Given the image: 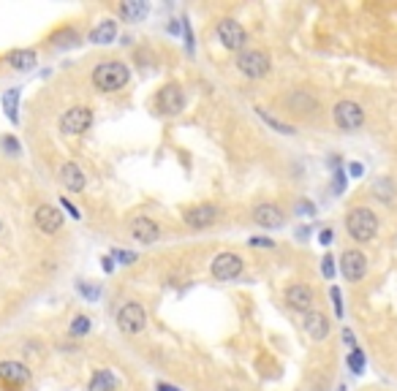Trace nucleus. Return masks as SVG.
I'll return each mask as SVG.
<instances>
[{"label":"nucleus","mask_w":397,"mask_h":391,"mask_svg":"<svg viewBox=\"0 0 397 391\" xmlns=\"http://www.w3.org/2000/svg\"><path fill=\"white\" fill-rule=\"evenodd\" d=\"M278 242L275 239H269V236H261V234H256V236H248V247H258V250H272Z\"/></svg>","instance_id":"nucleus-37"},{"label":"nucleus","mask_w":397,"mask_h":391,"mask_svg":"<svg viewBox=\"0 0 397 391\" xmlns=\"http://www.w3.org/2000/svg\"><path fill=\"white\" fill-rule=\"evenodd\" d=\"M346 177H351V179H362V177H365V163L351 160V163L346 166Z\"/></svg>","instance_id":"nucleus-41"},{"label":"nucleus","mask_w":397,"mask_h":391,"mask_svg":"<svg viewBox=\"0 0 397 391\" xmlns=\"http://www.w3.org/2000/svg\"><path fill=\"white\" fill-rule=\"evenodd\" d=\"M0 234H3V220H0Z\"/></svg>","instance_id":"nucleus-47"},{"label":"nucleus","mask_w":397,"mask_h":391,"mask_svg":"<svg viewBox=\"0 0 397 391\" xmlns=\"http://www.w3.org/2000/svg\"><path fill=\"white\" fill-rule=\"evenodd\" d=\"M346 234L357 244H370L378 236V215L370 207H354L346 212Z\"/></svg>","instance_id":"nucleus-2"},{"label":"nucleus","mask_w":397,"mask_h":391,"mask_svg":"<svg viewBox=\"0 0 397 391\" xmlns=\"http://www.w3.org/2000/svg\"><path fill=\"white\" fill-rule=\"evenodd\" d=\"M117 389H120V378L112 370H95L90 375L87 391H117Z\"/></svg>","instance_id":"nucleus-24"},{"label":"nucleus","mask_w":397,"mask_h":391,"mask_svg":"<svg viewBox=\"0 0 397 391\" xmlns=\"http://www.w3.org/2000/svg\"><path fill=\"white\" fill-rule=\"evenodd\" d=\"M215 38L226 52H237L239 55L242 49H248V30L242 27V22L232 19V16H224L215 25Z\"/></svg>","instance_id":"nucleus-9"},{"label":"nucleus","mask_w":397,"mask_h":391,"mask_svg":"<svg viewBox=\"0 0 397 391\" xmlns=\"http://www.w3.org/2000/svg\"><path fill=\"white\" fill-rule=\"evenodd\" d=\"M340 340H343V345H346L348 351L359 348V340H357V334H354V329H351V326H343V331H340Z\"/></svg>","instance_id":"nucleus-39"},{"label":"nucleus","mask_w":397,"mask_h":391,"mask_svg":"<svg viewBox=\"0 0 397 391\" xmlns=\"http://www.w3.org/2000/svg\"><path fill=\"white\" fill-rule=\"evenodd\" d=\"M0 150L8 157H19L22 155V142L14 134H5V136H0Z\"/></svg>","instance_id":"nucleus-31"},{"label":"nucleus","mask_w":397,"mask_h":391,"mask_svg":"<svg viewBox=\"0 0 397 391\" xmlns=\"http://www.w3.org/2000/svg\"><path fill=\"white\" fill-rule=\"evenodd\" d=\"M346 364H348V370H351L354 375H365V370H368V356H365V351H362V348L348 351Z\"/></svg>","instance_id":"nucleus-29"},{"label":"nucleus","mask_w":397,"mask_h":391,"mask_svg":"<svg viewBox=\"0 0 397 391\" xmlns=\"http://www.w3.org/2000/svg\"><path fill=\"white\" fill-rule=\"evenodd\" d=\"M256 114L261 117V123L267 125V128H272V131H278L280 136H294L297 134V128L294 125H289V123H283V120H278L275 114H269L264 106H256Z\"/></svg>","instance_id":"nucleus-26"},{"label":"nucleus","mask_w":397,"mask_h":391,"mask_svg":"<svg viewBox=\"0 0 397 391\" xmlns=\"http://www.w3.org/2000/svg\"><path fill=\"white\" fill-rule=\"evenodd\" d=\"M237 71L248 79H264L272 71V58L264 49H242L234 60Z\"/></svg>","instance_id":"nucleus-6"},{"label":"nucleus","mask_w":397,"mask_h":391,"mask_svg":"<svg viewBox=\"0 0 397 391\" xmlns=\"http://www.w3.org/2000/svg\"><path fill=\"white\" fill-rule=\"evenodd\" d=\"M117 38H120V25H117V19H112V16L95 22V27L87 33V44H93V47H109V44H115Z\"/></svg>","instance_id":"nucleus-19"},{"label":"nucleus","mask_w":397,"mask_h":391,"mask_svg":"<svg viewBox=\"0 0 397 391\" xmlns=\"http://www.w3.org/2000/svg\"><path fill=\"white\" fill-rule=\"evenodd\" d=\"M77 291H80L82 297L87 299V302H98L101 299V286L98 283H87V280H80L77 283Z\"/></svg>","instance_id":"nucleus-32"},{"label":"nucleus","mask_w":397,"mask_h":391,"mask_svg":"<svg viewBox=\"0 0 397 391\" xmlns=\"http://www.w3.org/2000/svg\"><path fill=\"white\" fill-rule=\"evenodd\" d=\"M115 266H117V264H115V258H112V255H104V258H101V269H104L106 275H112V272H115Z\"/></svg>","instance_id":"nucleus-44"},{"label":"nucleus","mask_w":397,"mask_h":391,"mask_svg":"<svg viewBox=\"0 0 397 391\" xmlns=\"http://www.w3.org/2000/svg\"><path fill=\"white\" fill-rule=\"evenodd\" d=\"M302 326H305V334H308L313 342H324V340L329 337V331H332V320H329V315L316 310V307H313L311 313H305Z\"/></svg>","instance_id":"nucleus-21"},{"label":"nucleus","mask_w":397,"mask_h":391,"mask_svg":"<svg viewBox=\"0 0 397 391\" xmlns=\"http://www.w3.org/2000/svg\"><path fill=\"white\" fill-rule=\"evenodd\" d=\"M318 242H321L324 247H329V244L335 242V229H332V226H324V229L318 231Z\"/></svg>","instance_id":"nucleus-42"},{"label":"nucleus","mask_w":397,"mask_h":391,"mask_svg":"<svg viewBox=\"0 0 397 391\" xmlns=\"http://www.w3.org/2000/svg\"><path fill=\"white\" fill-rule=\"evenodd\" d=\"M329 302H332V307H335V318H337V320H343L346 307H343V294H340V288H337V286H329Z\"/></svg>","instance_id":"nucleus-36"},{"label":"nucleus","mask_w":397,"mask_h":391,"mask_svg":"<svg viewBox=\"0 0 397 391\" xmlns=\"http://www.w3.org/2000/svg\"><path fill=\"white\" fill-rule=\"evenodd\" d=\"M120 22H145L150 14V3L147 0H125L115 8Z\"/></svg>","instance_id":"nucleus-22"},{"label":"nucleus","mask_w":397,"mask_h":391,"mask_svg":"<svg viewBox=\"0 0 397 391\" xmlns=\"http://www.w3.org/2000/svg\"><path fill=\"white\" fill-rule=\"evenodd\" d=\"M226 391H237V389H226Z\"/></svg>","instance_id":"nucleus-48"},{"label":"nucleus","mask_w":397,"mask_h":391,"mask_svg":"<svg viewBox=\"0 0 397 391\" xmlns=\"http://www.w3.org/2000/svg\"><path fill=\"white\" fill-rule=\"evenodd\" d=\"M58 179H60V185H63L69 193H82V190L87 188V174L82 171V166L74 163V160H66V163L60 166Z\"/></svg>","instance_id":"nucleus-20"},{"label":"nucleus","mask_w":397,"mask_h":391,"mask_svg":"<svg viewBox=\"0 0 397 391\" xmlns=\"http://www.w3.org/2000/svg\"><path fill=\"white\" fill-rule=\"evenodd\" d=\"M283 302L289 305V310L305 315L316 307V294H313V288L305 286V283H291V286L283 291Z\"/></svg>","instance_id":"nucleus-15"},{"label":"nucleus","mask_w":397,"mask_h":391,"mask_svg":"<svg viewBox=\"0 0 397 391\" xmlns=\"http://www.w3.org/2000/svg\"><path fill=\"white\" fill-rule=\"evenodd\" d=\"M242 272H245V261L234 250H224L210 261V275L218 283H232V280L242 277Z\"/></svg>","instance_id":"nucleus-10"},{"label":"nucleus","mask_w":397,"mask_h":391,"mask_svg":"<svg viewBox=\"0 0 397 391\" xmlns=\"http://www.w3.org/2000/svg\"><path fill=\"white\" fill-rule=\"evenodd\" d=\"M337 391H346V386H337Z\"/></svg>","instance_id":"nucleus-46"},{"label":"nucleus","mask_w":397,"mask_h":391,"mask_svg":"<svg viewBox=\"0 0 397 391\" xmlns=\"http://www.w3.org/2000/svg\"><path fill=\"white\" fill-rule=\"evenodd\" d=\"M112 258H115V264H123V266H131V264H136L139 261V255L134 253V250H123V247H112V253H109Z\"/></svg>","instance_id":"nucleus-33"},{"label":"nucleus","mask_w":397,"mask_h":391,"mask_svg":"<svg viewBox=\"0 0 397 391\" xmlns=\"http://www.w3.org/2000/svg\"><path fill=\"white\" fill-rule=\"evenodd\" d=\"M19 98H22V90H19V87H8V90L0 95L3 112H5V117H8L11 125H19Z\"/></svg>","instance_id":"nucleus-25"},{"label":"nucleus","mask_w":397,"mask_h":391,"mask_svg":"<svg viewBox=\"0 0 397 391\" xmlns=\"http://www.w3.org/2000/svg\"><path fill=\"white\" fill-rule=\"evenodd\" d=\"M60 210L69 215V218H74V220H82V212H80V207L71 201V199H66V196H60Z\"/></svg>","instance_id":"nucleus-38"},{"label":"nucleus","mask_w":397,"mask_h":391,"mask_svg":"<svg viewBox=\"0 0 397 391\" xmlns=\"http://www.w3.org/2000/svg\"><path fill=\"white\" fill-rule=\"evenodd\" d=\"M337 272L348 280V283H359L368 275V255L359 247H348L340 253L337 258Z\"/></svg>","instance_id":"nucleus-13"},{"label":"nucleus","mask_w":397,"mask_h":391,"mask_svg":"<svg viewBox=\"0 0 397 391\" xmlns=\"http://www.w3.org/2000/svg\"><path fill=\"white\" fill-rule=\"evenodd\" d=\"M117 329L123 334H128V337L142 334L147 329V310H145V305L136 302V299L123 302L120 310H117Z\"/></svg>","instance_id":"nucleus-7"},{"label":"nucleus","mask_w":397,"mask_h":391,"mask_svg":"<svg viewBox=\"0 0 397 391\" xmlns=\"http://www.w3.org/2000/svg\"><path fill=\"white\" fill-rule=\"evenodd\" d=\"M5 63L14 68V71H33L38 66V52L36 49H11L5 52Z\"/></svg>","instance_id":"nucleus-23"},{"label":"nucleus","mask_w":397,"mask_h":391,"mask_svg":"<svg viewBox=\"0 0 397 391\" xmlns=\"http://www.w3.org/2000/svg\"><path fill=\"white\" fill-rule=\"evenodd\" d=\"M280 106H283V112H289L294 117H305V120L318 114V98L311 90H302V87L280 95Z\"/></svg>","instance_id":"nucleus-11"},{"label":"nucleus","mask_w":397,"mask_h":391,"mask_svg":"<svg viewBox=\"0 0 397 391\" xmlns=\"http://www.w3.org/2000/svg\"><path fill=\"white\" fill-rule=\"evenodd\" d=\"M373 193H376V199L378 201H384V204H392L397 196V185L392 177H378L376 182H373Z\"/></svg>","instance_id":"nucleus-27"},{"label":"nucleus","mask_w":397,"mask_h":391,"mask_svg":"<svg viewBox=\"0 0 397 391\" xmlns=\"http://www.w3.org/2000/svg\"><path fill=\"white\" fill-rule=\"evenodd\" d=\"M180 22H182V33H180V36H182V41H185V52L193 58V55H196V36H193V25H191V19H188V16H182Z\"/></svg>","instance_id":"nucleus-30"},{"label":"nucleus","mask_w":397,"mask_h":391,"mask_svg":"<svg viewBox=\"0 0 397 391\" xmlns=\"http://www.w3.org/2000/svg\"><path fill=\"white\" fill-rule=\"evenodd\" d=\"M93 123H95V112H93V106H87V103H77V106H69V109L60 114V120H58V131H60L63 136H84V134L93 128Z\"/></svg>","instance_id":"nucleus-3"},{"label":"nucleus","mask_w":397,"mask_h":391,"mask_svg":"<svg viewBox=\"0 0 397 391\" xmlns=\"http://www.w3.org/2000/svg\"><path fill=\"white\" fill-rule=\"evenodd\" d=\"M185 103H188L185 90H182V84H177V81H166L158 92H156V98H153V109H156V114H160V117H177V114H182Z\"/></svg>","instance_id":"nucleus-4"},{"label":"nucleus","mask_w":397,"mask_h":391,"mask_svg":"<svg viewBox=\"0 0 397 391\" xmlns=\"http://www.w3.org/2000/svg\"><path fill=\"white\" fill-rule=\"evenodd\" d=\"M93 331V318L90 315H84V313H80V315H74L71 318V323H69V334L77 340V337H87Z\"/></svg>","instance_id":"nucleus-28"},{"label":"nucleus","mask_w":397,"mask_h":391,"mask_svg":"<svg viewBox=\"0 0 397 391\" xmlns=\"http://www.w3.org/2000/svg\"><path fill=\"white\" fill-rule=\"evenodd\" d=\"M346 185H348L346 168H335V171H332V193H335V196H343V193H346Z\"/></svg>","instance_id":"nucleus-35"},{"label":"nucleus","mask_w":397,"mask_h":391,"mask_svg":"<svg viewBox=\"0 0 397 391\" xmlns=\"http://www.w3.org/2000/svg\"><path fill=\"white\" fill-rule=\"evenodd\" d=\"M128 234H131L134 242H139V244H156L163 231H160V226L153 218L139 215V218H134V220L128 223Z\"/></svg>","instance_id":"nucleus-18"},{"label":"nucleus","mask_w":397,"mask_h":391,"mask_svg":"<svg viewBox=\"0 0 397 391\" xmlns=\"http://www.w3.org/2000/svg\"><path fill=\"white\" fill-rule=\"evenodd\" d=\"M33 223H36V229H38L41 234L52 236V234H58V231L63 229L66 215H63V210H60V207H52V204H38V207H36V212H33Z\"/></svg>","instance_id":"nucleus-16"},{"label":"nucleus","mask_w":397,"mask_h":391,"mask_svg":"<svg viewBox=\"0 0 397 391\" xmlns=\"http://www.w3.org/2000/svg\"><path fill=\"white\" fill-rule=\"evenodd\" d=\"M332 123H335L343 134H357V131L365 125V109H362V103L348 101V98L337 101V103L332 106Z\"/></svg>","instance_id":"nucleus-5"},{"label":"nucleus","mask_w":397,"mask_h":391,"mask_svg":"<svg viewBox=\"0 0 397 391\" xmlns=\"http://www.w3.org/2000/svg\"><path fill=\"white\" fill-rule=\"evenodd\" d=\"M294 212L297 215H305V218H316V204L313 201H308V199H302V201H297V207H294Z\"/></svg>","instance_id":"nucleus-40"},{"label":"nucleus","mask_w":397,"mask_h":391,"mask_svg":"<svg viewBox=\"0 0 397 391\" xmlns=\"http://www.w3.org/2000/svg\"><path fill=\"white\" fill-rule=\"evenodd\" d=\"M156 391H182V389H177V386H171V383H166V381H158V383H156Z\"/></svg>","instance_id":"nucleus-45"},{"label":"nucleus","mask_w":397,"mask_h":391,"mask_svg":"<svg viewBox=\"0 0 397 391\" xmlns=\"http://www.w3.org/2000/svg\"><path fill=\"white\" fill-rule=\"evenodd\" d=\"M321 277L329 280V283L337 277V264H335V255H329V253L321 255Z\"/></svg>","instance_id":"nucleus-34"},{"label":"nucleus","mask_w":397,"mask_h":391,"mask_svg":"<svg viewBox=\"0 0 397 391\" xmlns=\"http://www.w3.org/2000/svg\"><path fill=\"white\" fill-rule=\"evenodd\" d=\"M221 215H224V210H221L218 204L202 201V204H191V207L182 210V223H185L188 229H193V231H202V229L215 226V223L221 220Z\"/></svg>","instance_id":"nucleus-8"},{"label":"nucleus","mask_w":397,"mask_h":391,"mask_svg":"<svg viewBox=\"0 0 397 391\" xmlns=\"http://www.w3.org/2000/svg\"><path fill=\"white\" fill-rule=\"evenodd\" d=\"M33 381V373L25 362L3 359L0 362V389L3 391H22Z\"/></svg>","instance_id":"nucleus-12"},{"label":"nucleus","mask_w":397,"mask_h":391,"mask_svg":"<svg viewBox=\"0 0 397 391\" xmlns=\"http://www.w3.org/2000/svg\"><path fill=\"white\" fill-rule=\"evenodd\" d=\"M82 44H84V36H82L80 27H74V25L55 27V30L47 36V47L55 49V52H69V49H77Z\"/></svg>","instance_id":"nucleus-17"},{"label":"nucleus","mask_w":397,"mask_h":391,"mask_svg":"<svg viewBox=\"0 0 397 391\" xmlns=\"http://www.w3.org/2000/svg\"><path fill=\"white\" fill-rule=\"evenodd\" d=\"M294 236H297L300 242H308V239L313 236V229H311V226H297V229H294Z\"/></svg>","instance_id":"nucleus-43"},{"label":"nucleus","mask_w":397,"mask_h":391,"mask_svg":"<svg viewBox=\"0 0 397 391\" xmlns=\"http://www.w3.org/2000/svg\"><path fill=\"white\" fill-rule=\"evenodd\" d=\"M90 81H93V87H95L101 95H115V92H120V90L128 87L131 68H128V63H123V60H117V58H109V60L95 63V68H93V74H90Z\"/></svg>","instance_id":"nucleus-1"},{"label":"nucleus","mask_w":397,"mask_h":391,"mask_svg":"<svg viewBox=\"0 0 397 391\" xmlns=\"http://www.w3.org/2000/svg\"><path fill=\"white\" fill-rule=\"evenodd\" d=\"M250 220H253L258 229H264V231H278V229L286 226V212H283V207L275 204V201H261V204H256V207L250 210Z\"/></svg>","instance_id":"nucleus-14"}]
</instances>
